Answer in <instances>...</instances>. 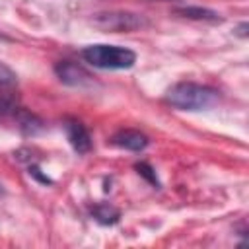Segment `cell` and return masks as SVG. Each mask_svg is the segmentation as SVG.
Returning <instances> with one entry per match:
<instances>
[{"label":"cell","instance_id":"cell-1","mask_svg":"<svg viewBox=\"0 0 249 249\" xmlns=\"http://www.w3.org/2000/svg\"><path fill=\"white\" fill-rule=\"evenodd\" d=\"M165 101L179 111H204L218 101V91L202 84L179 82L167 89Z\"/></svg>","mask_w":249,"mask_h":249},{"label":"cell","instance_id":"cell-2","mask_svg":"<svg viewBox=\"0 0 249 249\" xmlns=\"http://www.w3.org/2000/svg\"><path fill=\"white\" fill-rule=\"evenodd\" d=\"M82 58L86 62H89L95 68H103V70H126L130 66H134L136 62V53L126 49V47H119V45H105V43H97V45H89L82 51Z\"/></svg>","mask_w":249,"mask_h":249},{"label":"cell","instance_id":"cell-3","mask_svg":"<svg viewBox=\"0 0 249 249\" xmlns=\"http://www.w3.org/2000/svg\"><path fill=\"white\" fill-rule=\"evenodd\" d=\"M93 23L103 31H134L146 25V19L132 12H103L93 18Z\"/></svg>","mask_w":249,"mask_h":249},{"label":"cell","instance_id":"cell-4","mask_svg":"<svg viewBox=\"0 0 249 249\" xmlns=\"http://www.w3.org/2000/svg\"><path fill=\"white\" fill-rule=\"evenodd\" d=\"M54 74L58 76V80L62 84H68V86H74V88H84V86H91L93 84L91 74L86 72L76 62H70V60L56 62L54 64Z\"/></svg>","mask_w":249,"mask_h":249},{"label":"cell","instance_id":"cell-5","mask_svg":"<svg viewBox=\"0 0 249 249\" xmlns=\"http://www.w3.org/2000/svg\"><path fill=\"white\" fill-rule=\"evenodd\" d=\"M64 130H66V138H68L70 146L74 148V152L88 154L91 150V136H89L88 128L78 119H66Z\"/></svg>","mask_w":249,"mask_h":249},{"label":"cell","instance_id":"cell-6","mask_svg":"<svg viewBox=\"0 0 249 249\" xmlns=\"http://www.w3.org/2000/svg\"><path fill=\"white\" fill-rule=\"evenodd\" d=\"M111 144L128 152H140L148 146V136L134 128H121L111 136Z\"/></svg>","mask_w":249,"mask_h":249},{"label":"cell","instance_id":"cell-7","mask_svg":"<svg viewBox=\"0 0 249 249\" xmlns=\"http://www.w3.org/2000/svg\"><path fill=\"white\" fill-rule=\"evenodd\" d=\"M177 16H183V18H189V19H196V21H222L220 14L210 10V8H202V6H179L173 10Z\"/></svg>","mask_w":249,"mask_h":249},{"label":"cell","instance_id":"cell-8","mask_svg":"<svg viewBox=\"0 0 249 249\" xmlns=\"http://www.w3.org/2000/svg\"><path fill=\"white\" fill-rule=\"evenodd\" d=\"M14 115H16V121L19 123V128H21L23 134L33 136V134L41 132L43 123H41V119H39L37 115L29 113V111H25V109H21V107H18V109L14 111Z\"/></svg>","mask_w":249,"mask_h":249},{"label":"cell","instance_id":"cell-9","mask_svg":"<svg viewBox=\"0 0 249 249\" xmlns=\"http://www.w3.org/2000/svg\"><path fill=\"white\" fill-rule=\"evenodd\" d=\"M91 216L95 222H99L101 226H113L119 222L121 218V210L115 208L113 204H107V202H101V204H95L91 208Z\"/></svg>","mask_w":249,"mask_h":249},{"label":"cell","instance_id":"cell-10","mask_svg":"<svg viewBox=\"0 0 249 249\" xmlns=\"http://www.w3.org/2000/svg\"><path fill=\"white\" fill-rule=\"evenodd\" d=\"M134 169L138 171V175H142L148 183H152V185H156V187H160V181H158V175H156V171H154V167L150 165V163H146V161H140V163H136L134 165Z\"/></svg>","mask_w":249,"mask_h":249},{"label":"cell","instance_id":"cell-11","mask_svg":"<svg viewBox=\"0 0 249 249\" xmlns=\"http://www.w3.org/2000/svg\"><path fill=\"white\" fill-rule=\"evenodd\" d=\"M18 109V99L16 95H10V93H4L0 95V117H6L10 113H14Z\"/></svg>","mask_w":249,"mask_h":249},{"label":"cell","instance_id":"cell-12","mask_svg":"<svg viewBox=\"0 0 249 249\" xmlns=\"http://www.w3.org/2000/svg\"><path fill=\"white\" fill-rule=\"evenodd\" d=\"M18 82V76H16V72L10 68V66H6L4 62H0V88H8V86H14Z\"/></svg>","mask_w":249,"mask_h":249},{"label":"cell","instance_id":"cell-13","mask_svg":"<svg viewBox=\"0 0 249 249\" xmlns=\"http://www.w3.org/2000/svg\"><path fill=\"white\" fill-rule=\"evenodd\" d=\"M29 175L35 177V179H37L39 183H43V185H53V179H51L49 175H45V173L39 169V165H35V163L29 165Z\"/></svg>","mask_w":249,"mask_h":249},{"label":"cell","instance_id":"cell-14","mask_svg":"<svg viewBox=\"0 0 249 249\" xmlns=\"http://www.w3.org/2000/svg\"><path fill=\"white\" fill-rule=\"evenodd\" d=\"M247 29H249V23H247V21L239 23V27H237V35H239V37H247Z\"/></svg>","mask_w":249,"mask_h":249},{"label":"cell","instance_id":"cell-15","mask_svg":"<svg viewBox=\"0 0 249 249\" xmlns=\"http://www.w3.org/2000/svg\"><path fill=\"white\" fill-rule=\"evenodd\" d=\"M150 2H163V0H150Z\"/></svg>","mask_w":249,"mask_h":249},{"label":"cell","instance_id":"cell-16","mask_svg":"<svg viewBox=\"0 0 249 249\" xmlns=\"http://www.w3.org/2000/svg\"><path fill=\"white\" fill-rule=\"evenodd\" d=\"M0 193H2V187H0Z\"/></svg>","mask_w":249,"mask_h":249}]
</instances>
